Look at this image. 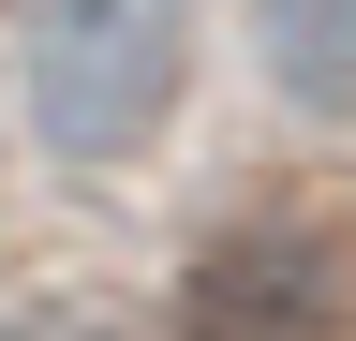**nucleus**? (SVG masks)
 <instances>
[{"label": "nucleus", "mask_w": 356, "mask_h": 341, "mask_svg": "<svg viewBox=\"0 0 356 341\" xmlns=\"http://www.w3.org/2000/svg\"><path fill=\"white\" fill-rule=\"evenodd\" d=\"M178 90H193V0H30L15 15V119L74 178L163 149Z\"/></svg>", "instance_id": "obj_1"}, {"label": "nucleus", "mask_w": 356, "mask_h": 341, "mask_svg": "<svg viewBox=\"0 0 356 341\" xmlns=\"http://www.w3.org/2000/svg\"><path fill=\"white\" fill-rule=\"evenodd\" d=\"M178 341H356V252L327 223H222L178 282Z\"/></svg>", "instance_id": "obj_2"}, {"label": "nucleus", "mask_w": 356, "mask_h": 341, "mask_svg": "<svg viewBox=\"0 0 356 341\" xmlns=\"http://www.w3.org/2000/svg\"><path fill=\"white\" fill-rule=\"evenodd\" d=\"M252 60L297 119H356V0H252Z\"/></svg>", "instance_id": "obj_3"}, {"label": "nucleus", "mask_w": 356, "mask_h": 341, "mask_svg": "<svg viewBox=\"0 0 356 341\" xmlns=\"http://www.w3.org/2000/svg\"><path fill=\"white\" fill-rule=\"evenodd\" d=\"M0 341H134V312H104V297H30Z\"/></svg>", "instance_id": "obj_4"}]
</instances>
